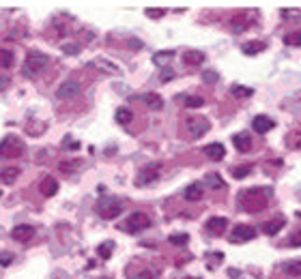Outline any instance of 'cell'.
<instances>
[{"mask_svg": "<svg viewBox=\"0 0 301 279\" xmlns=\"http://www.w3.org/2000/svg\"><path fill=\"white\" fill-rule=\"evenodd\" d=\"M159 164H150V166H147L145 170H142L140 174H138V183L136 185H149V183H155L157 178H159Z\"/></svg>", "mask_w": 301, "mask_h": 279, "instance_id": "cell-9", "label": "cell"}, {"mask_svg": "<svg viewBox=\"0 0 301 279\" xmlns=\"http://www.w3.org/2000/svg\"><path fill=\"white\" fill-rule=\"evenodd\" d=\"M276 127V122H273L269 116H254V120H252V129L254 131H258V133H267V131H271V129Z\"/></svg>", "mask_w": 301, "mask_h": 279, "instance_id": "cell-13", "label": "cell"}, {"mask_svg": "<svg viewBox=\"0 0 301 279\" xmlns=\"http://www.w3.org/2000/svg\"><path fill=\"white\" fill-rule=\"evenodd\" d=\"M289 245H293V247H301V230L295 232V234L289 238Z\"/></svg>", "mask_w": 301, "mask_h": 279, "instance_id": "cell-38", "label": "cell"}, {"mask_svg": "<svg viewBox=\"0 0 301 279\" xmlns=\"http://www.w3.org/2000/svg\"><path fill=\"white\" fill-rule=\"evenodd\" d=\"M155 277H157L155 271H142V273L136 277V279H155Z\"/></svg>", "mask_w": 301, "mask_h": 279, "instance_id": "cell-39", "label": "cell"}, {"mask_svg": "<svg viewBox=\"0 0 301 279\" xmlns=\"http://www.w3.org/2000/svg\"><path fill=\"white\" fill-rule=\"evenodd\" d=\"M256 236V230L252 228V225H234L232 228V234L228 236V241L230 243H247V241H252V238Z\"/></svg>", "mask_w": 301, "mask_h": 279, "instance_id": "cell-8", "label": "cell"}, {"mask_svg": "<svg viewBox=\"0 0 301 279\" xmlns=\"http://www.w3.org/2000/svg\"><path fill=\"white\" fill-rule=\"evenodd\" d=\"M284 271L289 273L291 277H301V260H295V262H289L284 267Z\"/></svg>", "mask_w": 301, "mask_h": 279, "instance_id": "cell-29", "label": "cell"}, {"mask_svg": "<svg viewBox=\"0 0 301 279\" xmlns=\"http://www.w3.org/2000/svg\"><path fill=\"white\" fill-rule=\"evenodd\" d=\"M200 198H202V187L198 183H192L185 189V200H187V202H198Z\"/></svg>", "mask_w": 301, "mask_h": 279, "instance_id": "cell-22", "label": "cell"}, {"mask_svg": "<svg viewBox=\"0 0 301 279\" xmlns=\"http://www.w3.org/2000/svg\"><path fill=\"white\" fill-rule=\"evenodd\" d=\"M17 176H19V167H15V166H9V167H2V170H0V180H2L4 185H13Z\"/></svg>", "mask_w": 301, "mask_h": 279, "instance_id": "cell-19", "label": "cell"}, {"mask_svg": "<svg viewBox=\"0 0 301 279\" xmlns=\"http://www.w3.org/2000/svg\"><path fill=\"white\" fill-rule=\"evenodd\" d=\"M11 236H13V241H17V243H28L32 236H35V228L32 225H15V228L11 230Z\"/></svg>", "mask_w": 301, "mask_h": 279, "instance_id": "cell-10", "label": "cell"}, {"mask_svg": "<svg viewBox=\"0 0 301 279\" xmlns=\"http://www.w3.org/2000/svg\"><path fill=\"white\" fill-rule=\"evenodd\" d=\"M63 50L67 52V54H77V52H80V48H71V45H65Z\"/></svg>", "mask_w": 301, "mask_h": 279, "instance_id": "cell-44", "label": "cell"}, {"mask_svg": "<svg viewBox=\"0 0 301 279\" xmlns=\"http://www.w3.org/2000/svg\"><path fill=\"white\" fill-rule=\"evenodd\" d=\"M218 73H215V71H205V73H202V80H205L207 84H215L218 82Z\"/></svg>", "mask_w": 301, "mask_h": 279, "instance_id": "cell-36", "label": "cell"}, {"mask_svg": "<svg viewBox=\"0 0 301 279\" xmlns=\"http://www.w3.org/2000/svg\"><path fill=\"white\" fill-rule=\"evenodd\" d=\"M48 62H50V58L45 56L43 52H30V54L26 56V62H24V75H28V77L39 75L45 67H48Z\"/></svg>", "mask_w": 301, "mask_h": 279, "instance_id": "cell-2", "label": "cell"}, {"mask_svg": "<svg viewBox=\"0 0 301 279\" xmlns=\"http://www.w3.org/2000/svg\"><path fill=\"white\" fill-rule=\"evenodd\" d=\"M267 198H269V191L260 189V187H254V189H247L241 193V206L250 213H258V211L267 209V204H269Z\"/></svg>", "mask_w": 301, "mask_h": 279, "instance_id": "cell-1", "label": "cell"}, {"mask_svg": "<svg viewBox=\"0 0 301 279\" xmlns=\"http://www.w3.org/2000/svg\"><path fill=\"white\" fill-rule=\"evenodd\" d=\"M13 64V52L0 48V69H9Z\"/></svg>", "mask_w": 301, "mask_h": 279, "instance_id": "cell-25", "label": "cell"}, {"mask_svg": "<svg viewBox=\"0 0 301 279\" xmlns=\"http://www.w3.org/2000/svg\"><path fill=\"white\" fill-rule=\"evenodd\" d=\"M150 225V217L147 215V213H132V215L127 217V222L125 225H123V230H127V232H132V234H138V232L142 230H147Z\"/></svg>", "mask_w": 301, "mask_h": 279, "instance_id": "cell-5", "label": "cell"}, {"mask_svg": "<svg viewBox=\"0 0 301 279\" xmlns=\"http://www.w3.org/2000/svg\"><path fill=\"white\" fill-rule=\"evenodd\" d=\"M245 28H250V13H237V15L230 19V30L243 32Z\"/></svg>", "mask_w": 301, "mask_h": 279, "instance_id": "cell-16", "label": "cell"}, {"mask_svg": "<svg viewBox=\"0 0 301 279\" xmlns=\"http://www.w3.org/2000/svg\"><path fill=\"white\" fill-rule=\"evenodd\" d=\"M187 279H198V277H187Z\"/></svg>", "mask_w": 301, "mask_h": 279, "instance_id": "cell-45", "label": "cell"}, {"mask_svg": "<svg viewBox=\"0 0 301 279\" xmlns=\"http://www.w3.org/2000/svg\"><path fill=\"white\" fill-rule=\"evenodd\" d=\"M230 93L234 97H239V99H245V97H252L254 95V90L247 88V86H239V84H234V86L230 88Z\"/></svg>", "mask_w": 301, "mask_h": 279, "instance_id": "cell-27", "label": "cell"}, {"mask_svg": "<svg viewBox=\"0 0 301 279\" xmlns=\"http://www.w3.org/2000/svg\"><path fill=\"white\" fill-rule=\"evenodd\" d=\"M116 122H119V125H129V122H132V118H134V114H132V110L129 108H119L116 110Z\"/></svg>", "mask_w": 301, "mask_h": 279, "instance_id": "cell-24", "label": "cell"}, {"mask_svg": "<svg viewBox=\"0 0 301 279\" xmlns=\"http://www.w3.org/2000/svg\"><path fill=\"white\" fill-rule=\"evenodd\" d=\"M82 93V84L77 80H65L61 86H58L56 90V97L58 99H74V97H77Z\"/></svg>", "mask_w": 301, "mask_h": 279, "instance_id": "cell-7", "label": "cell"}, {"mask_svg": "<svg viewBox=\"0 0 301 279\" xmlns=\"http://www.w3.org/2000/svg\"><path fill=\"white\" fill-rule=\"evenodd\" d=\"M207 180H209V185H211V187H215V189H224V180H222L218 174H209Z\"/></svg>", "mask_w": 301, "mask_h": 279, "instance_id": "cell-32", "label": "cell"}, {"mask_svg": "<svg viewBox=\"0 0 301 279\" xmlns=\"http://www.w3.org/2000/svg\"><path fill=\"white\" fill-rule=\"evenodd\" d=\"M142 99H145V103L147 106L150 108V110H161L163 108V99L157 93H147L145 97H142Z\"/></svg>", "mask_w": 301, "mask_h": 279, "instance_id": "cell-23", "label": "cell"}, {"mask_svg": "<svg viewBox=\"0 0 301 279\" xmlns=\"http://www.w3.org/2000/svg\"><path fill=\"white\" fill-rule=\"evenodd\" d=\"M168 241L172 243V245H187L189 236H187V234H172V236L168 238Z\"/></svg>", "mask_w": 301, "mask_h": 279, "instance_id": "cell-33", "label": "cell"}, {"mask_svg": "<svg viewBox=\"0 0 301 279\" xmlns=\"http://www.w3.org/2000/svg\"><path fill=\"white\" fill-rule=\"evenodd\" d=\"M77 166H80V161H65V164H61V170L63 172H74Z\"/></svg>", "mask_w": 301, "mask_h": 279, "instance_id": "cell-37", "label": "cell"}, {"mask_svg": "<svg viewBox=\"0 0 301 279\" xmlns=\"http://www.w3.org/2000/svg\"><path fill=\"white\" fill-rule=\"evenodd\" d=\"M90 67L97 69V71H101V73H106V75H121V69L116 67L114 62L103 60V58H97V60H93V62H90Z\"/></svg>", "mask_w": 301, "mask_h": 279, "instance_id": "cell-12", "label": "cell"}, {"mask_svg": "<svg viewBox=\"0 0 301 279\" xmlns=\"http://www.w3.org/2000/svg\"><path fill=\"white\" fill-rule=\"evenodd\" d=\"M234 142V146H237V151L239 153H247L252 148V140H250V133H237L232 138Z\"/></svg>", "mask_w": 301, "mask_h": 279, "instance_id": "cell-20", "label": "cell"}, {"mask_svg": "<svg viewBox=\"0 0 301 279\" xmlns=\"http://www.w3.org/2000/svg\"><path fill=\"white\" fill-rule=\"evenodd\" d=\"M147 15L153 17V19H155V17H161V15H163V9H147Z\"/></svg>", "mask_w": 301, "mask_h": 279, "instance_id": "cell-41", "label": "cell"}, {"mask_svg": "<svg viewBox=\"0 0 301 279\" xmlns=\"http://www.w3.org/2000/svg\"><path fill=\"white\" fill-rule=\"evenodd\" d=\"M6 86H9V77H6V75H0V90H4Z\"/></svg>", "mask_w": 301, "mask_h": 279, "instance_id": "cell-43", "label": "cell"}, {"mask_svg": "<svg viewBox=\"0 0 301 279\" xmlns=\"http://www.w3.org/2000/svg\"><path fill=\"white\" fill-rule=\"evenodd\" d=\"M209 129H211V122H209L205 116H189L187 118V131L189 135L196 140V138H202Z\"/></svg>", "mask_w": 301, "mask_h": 279, "instance_id": "cell-6", "label": "cell"}, {"mask_svg": "<svg viewBox=\"0 0 301 279\" xmlns=\"http://www.w3.org/2000/svg\"><path fill=\"white\" fill-rule=\"evenodd\" d=\"M174 58V52L168 50V52H157V54L153 56V62L155 64H168V60H172Z\"/></svg>", "mask_w": 301, "mask_h": 279, "instance_id": "cell-26", "label": "cell"}, {"mask_svg": "<svg viewBox=\"0 0 301 279\" xmlns=\"http://www.w3.org/2000/svg\"><path fill=\"white\" fill-rule=\"evenodd\" d=\"M284 43H286V45H293V48H301V30L286 35V37H284Z\"/></svg>", "mask_w": 301, "mask_h": 279, "instance_id": "cell-30", "label": "cell"}, {"mask_svg": "<svg viewBox=\"0 0 301 279\" xmlns=\"http://www.w3.org/2000/svg\"><path fill=\"white\" fill-rule=\"evenodd\" d=\"M24 155V142L15 138V135H6V138L0 142V157L4 159H17Z\"/></svg>", "mask_w": 301, "mask_h": 279, "instance_id": "cell-3", "label": "cell"}, {"mask_svg": "<svg viewBox=\"0 0 301 279\" xmlns=\"http://www.w3.org/2000/svg\"><path fill=\"white\" fill-rule=\"evenodd\" d=\"M183 106L185 108H202L205 106V99H202V97H185V99H183Z\"/></svg>", "mask_w": 301, "mask_h": 279, "instance_id": "cell-31", "label": "cell"}, {"mask_svg": "<svg viewBox=\"0 0 301 279\" xmlns=\"http://www.w3.org/2000/svg\"><path fill=\"white\" fill-rule=\"evenodd\" d=\"M247 174H250V166L234 167V170H232V176H234V178H243V176H247Z\"/></svg>", "mask_w": 301, "mask_h": 279, "instance_id": "cell-35", "label": "cell"}, {"mask_svg": "<svg viewBox=\"0 0 301 279\" xmlns=\"http://www.w3.org/2000/svg\"><path fill=\"white\" fill-rule=\"evenodd\" d=\"M265 41H250V43H243L241 45V50H243V54L247 56H254V54H260V52L265 50Z\"/></svg>", "mask_w": 301, "mask_h": 279, "instance_id": "cell-21", "label": "cell"}, {"mask_svg": "<svg viewBox=\"0 0 301 279\" xmlns=\"http://www.w3.org/2000/svg\"><path fill=\"white\" fill-rule=\"evenodd\" d=\"M284 223H286L284 217H276V219H271V222L263 223V232H265V234H269V236H273V234H278V232L284 228Z\"/></svg>", "mask_w": 301, "mask_h": 279, "instance_id": "cell-18", "label": "cell"}, {"mask_svg": "<svg viewBox=\"0 0 301 279\" xmlns=\"http://www.w3.org/2000/svg\"><path fill=\"white\" fill-rule=\"evenodd\" d=\"M123 202L116 198H101L99 202H97V213L103 217V219H116L123 213Z\"/></svg>", "mask_w": 301, "mask_h": 279, "instance_id": "cell-4", "label": "cell"}, {"mask_svg": "<svg viewBox=\"0 0 301 279\" xmlns=\"http://www.w3.org/2000/svg\"><path fill=\"white\" fill-rule=\"evenodd\" d=\"M172 77H174L172 69H163V71H161V82H170Z\"/></svg>", "mask_w": 301, "mask_h": 279, "instance_id": "cell-40", "label": "cell"}, {"mask_svg": "<svg viewBox=\"0 0 301 279\" xmlns=\"http://www.w3.org/2000/svg\"><path fill=\"white\" fill-rule=\"evenodd\" d=\"M65 144H67L69 148H67V151H75V148L77 146H80V142H71V138H67V140H65Z\"/></svg>", "mask_w": 301, "mask_h": 279, "instance_id": "cell-42", "label": "cell"}, {"mask_svg": "<svg viewBox=\"0 0 301 279\" xmlns=\"http://www.w3.org/2000/svg\"><path fill=\"white\" fill-rule=\"evenodd\" d=\"M226 228H228V219L226 217H211L207 222V232H209V234H213V236L224 234Z\"/></svg>", "mask_w": 301, "mask_h": 279, "instance_id": "cell-11", "label": "cell"}, {"mask_svg": "<svg viewBox=\"0 0 301 279\" xmlns=\"http://www.w3.org/2000/svg\"><path fill=\"white\" fill-rule=\"evenodd\" d=\"M39 191H41L45 198L56 196V191H58V183H56V178H54V176H45V178L41 180V183H39Z\"/></svg>", "mask_w": 301, "mask_h": 279, "instance_id": "cell-15", "label": "cell"}, {"mask_svg": "<svg viewBox=\"0 0 301 279\" xmlns=\"http://www.w3.org/2000/svg\"><path fill=\"white\" fill-rule=\"evenodd\" d=\"M205 155L213 161H222L226 157V148H224V144H220V142H213V144L205 146Z\"/></svg>", "mask_w": 301, "mask_h": 279, "instance_id": "cell-14", "label": "cell"}, {"mask_svg": "<svg viewBox=\"0 0 301 279\" xmlns=\"http://www.w3.org/2000/svg\"><path fill=\"white\" fill-rule=\"evenodd\" d=\"M112 249H114V243L112 241H106V243H101L99 247H97V251H99V256L103 258V260H108V258L112 256Z\"/></svg>", "mask_w": 301, "mask_h": 279, "instance_id": "cell-28", "label": "cell"}, {"mask_svg": "<svg viewBox=\"0 0 301 279\" xmlns=\"http://www.w3.org/2000/svg\"><path fill=\"white\" fill-rule=\"evenodd\" d=\"M11 262H13V254H9V251H0V267H9Z\"/></svg>", "mask_w": 301, "mask_h": 279, "instance_id": "cell-34", "label": "cell"}, {"mask_svg": "<svg viewBox=\"0 0 301 279\" xmlns=\"http://www.w3.org/2000/svg\"><path fill=\"white\" fill-rule=\"evenodd\" d=\"M183 62L189 64V67H198L200 62H205V54L198 50H187L185 54H183Z\"/></svg>", "mask_w": 301, "mask_h": 279, "instance_id": "cell-17", "label": "cell"}]
</instances>
